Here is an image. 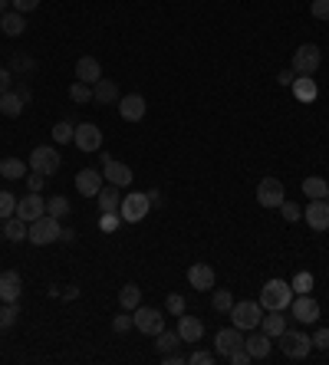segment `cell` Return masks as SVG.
<instances>
[{
    "label": "cell",
    "mask_w": 329,
    "mask_h": 365,
    "mask_svg": "<svg viewBox=\"0 0 329 365\" xmlns=\"http://www.w3.org/2000/svg\"><path fill=\"white\" fill-rule=\"evenodd\" d=\"M60 234H63V227H60V217L43 214V217H37V221H30L26 240H30L33 247H47V244H53V240H60Z\"/></svg>",
    "instance_id": "1"
},
{
    "label": "cell",
    "mask_w": 329,
    "mask_h": 365,
    "mask_svg": "<svg viewBox=\"0 0 329 365\" xmlns=\"http://www.w3.org/2000/svg\"><path fill=\"white\" fill-rule=\"evenodd\" d=\"M293 303V287L287 280H267L260 290V306L264 309H290Z\"/></svg>",
    "instance_id": "2"
},
{
    "label": "cell",
    "mask_w": 329,
    "mask_h": 365,
    "mask_svg": "<svg viewBox=\"0 0 329 365\" xmlns=\"http://www.w3.org/2000/svg\"><path fill=\"white\" fill-rule=\"evenodd\" d=\"M149 211H152V201H149L145 191H128L126 198H122V204H119V217H122L126 224H139V221H145Z\"/></svg>",
    "instance_id": "3"
},
{
    "label": "cell",
    "mask_w": 329,
    "mask_h": 365,
    "mask_svg": "<svg viewBox=\"0 0 329 365\" xmlns=\"http://www.w3.org/2000/svg\"><path fill=\"white\" fill-rule=\"evenodd\" d=\"M280 339V353L287 355V359H306L310 355V349H313V339L306 336V332H296V329H283L277 336Z\"/></svg>",
    "instance_id": "4"
},
{
    "label": "cell",
    "mask_w": 329,
    "mask_h": 365,
    "mask_svg": "<svg viewBox=\"0 0 329 365\" xmlns=\"http://www.w3.org/2000/svg\"><path fill=\"white\" fill-rule=\"evenodd\" d=\"M260 316H264V306L253 300H244V303H234L230 306V323L244 332H253V329L260 326Z\"/></svg>",
    "instance_id": "5"
},
{
    "label": "cell",
    "mask_w": 329,
    "mask_h": 365,
    "mask_svg": "<svg viewBox=\"0 0 329 365\" xmlns=\"http://www.w3.org/2000/svg\"><path fill=\"white\" fill-rule=\"evenodd\" d=\"M30 168L40 171L43 178H50V175H56V171L63 168V158H60V151L53 148V145H37L33 155H30Z\"/></svg>",
    "instance_id": "6"
},
{
    "label": "cell",
    "mask_w": 329,
    "mask_h": 365,
    "mask_svg": "<svg viewBox=\"0 0 329 365\" xmlns=\"http://www.w3.org/2000/svg\"><path fill=\"white\" fill-rule=\"evenodd\" d=\"M319 63H323V53H319L317 43H303V46H296V53H293V73L296 76H313L319 69Z\"/></svg>",
    "instance_id": "7"
},
{
    "label": "cell",
    "mask_w": 329,
    "mask_h": 365,
    "mask_svg": "<svg viewBox=\"0 0 329 365\" xmlns=\"http://www.w3.org/2000/svg\"><path fill=\"white\" fill-rule=\"evenodd\" d=\"M283 201H287V191H283V181H280V178H264V181L257 185V204H260V207L277 211Z\"/></svg>",
    "instance_id": "8"
},
{
    "label": "cell",
    "mask_w": 329,
    "mask_h": 365,
    "mask_svg": "<svg viewBox=\"0 0 329 365\" xmlns=\"http://www.w3.org/2000/svg\"><path fill=\"white\" fill-rule=\"evenodd\" d=\"M132 316H135L139 332H145V336H158L164 329V316H162V309H155V306H139V309H132Z\"/></svg>",
    "instance_id": "9"
},
{
    "label": "cell",
    "mask_w": 329,
    "mask_h": 365,
    "mask_svg": "<svg viewBox=\"0 0 329 365\" xmlns=\"http://www.w3.org/2000/svg\"><path fill=\"white\" fill-rule=\"evenodd\" d=\"M102 178L109 181V185H115V188H126V185H132V168L122 162H115L112 155H102Z\"/></svg>",
    "instance_id": "10"
},
{
    "label": "cell",
    "mask_w": 329,
    "mask_h": 365,
    "mask_svg": "<svg viewBox=\"0 0 329 365\" xmlns=\"http://www.w3.org/2000/svg\"><path fill=\"white\" fill-rule=\"evenodd\" d=\"M73 145H76L79 151H99L102 148V128L96 126V122H83V126H76V132H73Z\"/></svg>",
    "instance_id": "11"
},
{
    "label": "cell",
    "mask_w": 329,
    "mask_h": 365,
    "mask_svg": "<svg viewBox=\"0 0 329 365\" xmlns=\"http://www.w3.org/2000/svg\"><path fill=\"white\" fill-rule=\"evenodd\" d=\"M290 316H296L300 323H317L319 319V303L310 293H296L290 303Z\"/></svg>",
    "instance_id": "12"
},
{
    "label": "cell",
    "mask_w": 329,
    "mask_h": 365,
    "mask_svg": "<svg viewBox=\"0 0 329 365\" xmlns=\"http://www.w3.org/2000/svg\"><path fill=\"white\" fill-rule=\"evenodd\" d=\"M43 214H47V201H43V194H40V191H30L26 198L17 201V217H24L26 224H30V221H37V217H43Z\"/></svg>",
    "instance_id": "13"
},
{
    "label": "cell",
    "mask_w": 329,
    "mask_h": 365,
    "mask_svg": "<svg viewBox=\"0 0 329 365\" xmlns=\"http://www.w3.org/2000/svg\"><path fill=\"white\" fill-rule=\"evenodd\" d=\"M244 346V329L237 326H230V329H217V336H214V353L217 355H224L228 359L234 349H241Z\"/></svg>",
    "instance_id": "14"
},
{
    "label": "cell",
    "mask_w": 329,
    "mask_h": 365,
    "mask_svg": "<svg viewBox=\"0 0 329 365\" xmlns=\"http://www.w3.org/2000/svg\"><path fill=\"white\" fill-rule=\"evenodd\" d=\"M303 217H306V224L313 227L317 234H323V230H329V204L326 198H319V201H310L303 207Z\"/></svg>",
    "instance_id": "15"
},
{
    "label": "cell",
    "mask_w": 329,
    "mask_h": 365,
    "mask_svg": "<svg viewBox=\"0 0 329 365\" xmlns=\"http://www.w3.org/2000/svg\"><path fill=\"white\" fill-rule=\"evenodd\" d=\"M102 185H106V178H102V171H96V168H83V171H76V191L83 194V198H96L102 191Z\"/></svg>",
    "instance_id": "16"
},
{
    "label": "cell",
    "mask_w": 329,
    "mask_h": 365,
    "mask_svg": "<svg viewBox=\"0 0 329 365\" xmlns=\"http://www.w3.org/2000/svg\"><path fill=\"white\" fill-rule=\"evenodd\" d=\"M188 283H191V290H214V266L211 264H191L188 266Z\"/></svg>",
    "instance_id": "17"
},
{
    "label": "cell",
    "mask_w": 329,
    "mask_h": 365,
    "mask_svg": "<svg viewBox=\"0 0 329 365\" xmlns=\"http://www.w3.org/2000/svg\"><path fill=\"white\" fill-rule=\"evenodd\" d=\"M145 109H149V102L142 99L139 92H132V96H122V99H119V115H122L126 122H142V119H145Z\"/></svg>",
    "instance_id": "18"
},
{
    "label": "cell",
    "mask_w": 329,
    "mask_h": 365,
    "mask_svg": "<svg viewBox=\"0 0 329 365\" xmlns=\"http://www.w3.org/2000/svg\"><path fill=\"white\" fill-rule=\"evenodd\" d=\"M20 290H24V280L17 270H3L0 273V300L3 303H17L20 300Z\"/></svg>",
    "instance_id": "19"
},
{
    "label": "cell",
    "mask_w": 329,
    "mask_h": 365,
    "mask_svg": "<svg viewBox=\"0 0 329 365\" xmlns=\"http://www.w3.org/2000/svg\"><path fill=\"white\" fill-rule=\"evenodd\" d=\"M178 336H181V342H198L204 336V323L198 316L181 313L178 316Z\"/></svg>",
    "instance_id": "20"
},
{
    "label": "cell",
    "mask_w": 329,
    "mask_h": 365,
    "mask_svg": "<svg viewBox=\"0 0 329 365\" xmlns=\"http://www.w3.org/2000/svg\"><path fill=\"white\" fill-rule=\"evenodd\" d=\"M76 79L79 83H89V86H96L102 79V66H99V60L96 56H83L76 63Z\"/></svg>",
    "instance_id": "21"
},
{
    "label": "cell",
    "mask_w": 329,
    "mask_h": 365,
    "mask_svg": "<svg viewBox=\"0 0 329 365\" xmlns=\"http://www.w3.org/2000/svg\"><path fill=\"white\" fill-rule=\"evenodd\" d=\"M260 329H264L270 339H277L280 332L287 329V316H283V309H264V316H260Z\"/></svg>",
    "instance_id": "22"
},
{
    "label": "cell",
    "mask_w": 329,
    "mask_h": 365,
    "mask_svg": "<svg viewBox=\"0 0 329 365\" xmlns=\"http://www.w3.org/2000/svg\"><path fill=\"white\" fill-rule=\"evenodd\" d=\"M26 230H30V224H26L24 217H7L3 221V227H0V237L10 240V244H20V240H26Z\"/></svg>",
    "instance_id": "23"
},
{
    "label": "cell",
    "mask_w": 329,
    "mask_h": 365,
    "mask_svg": "<svg viewBox=\"0 0 329 365\" xmlns=\"http://www.w3.org/2000/svg\"><path fill=\"white\" fill-rule=\"evenodd\" d=\"M119 86H115V79H99L96 86H92V102H99V105H112L119 102Z\"/></svg>",
    "instance_id": "24"
},
{
    "label": "cell",
    "mask_w": 329,
    "mask_h": 365,
    "mask_svg": "<svg viewBox=\"0 0 329 365\" xmlns=\"http://www.w3.org/2000/svg\"><path fill=\"white\" fill-rule=\"evenodd\" d=\"M293 96L300 102H317V96H319V86H317V79L313 76H300V79H293Z\"/></svg>",
    "instance_id": "25"
},
{
    "label": "cell",
    "mask_w": 329,
    "mask_h": 365,
    "mask_svg": "<svg viewBox=\"0 0 329 365\" xmlns=\"http://www.w3.org/2000/svg\"><path fill=\"white\" fill-rule=\"evenodd\" d=\"M122 188H115V185H102V191L96 194V201H99V211L102 214H109V211H119V204H122V194H119Z\"/></svg>",
    "instance_id": "26"
},
{
    "label": "cell",
    "mask_w": 329,
    "mask_h": 365,
    "mask_svg": "<svg viewBox=\"0 0 329 365\" xmlns=\"http://www.w3.org/2000/svg\"><path fill=\"white\" fill-rule=\"evenodd\" d=\"M24 96H20V92H17V89H7V92H3V96H0V112L7 115V119H17V115L24 112Z\"/></svg>",
    "instance_id": "27"
},
{
    "label": "cell",
    "mask_w": 329,
    "mask_h": 365,
    "mask_svg": "<svg viewBox=\"0 0 329 365\" xmlns=\"http://www.w3.org/2000/svg\"><path fill=\"white\" fill-rule=\"evenodd\" d=\"M244 346H247V353L253 355V362H260V359L270 355V336H267V332H253V336H247Z\"/></svg>",
    "instance_id": "28"
},
{
    "label": "cell",
    "mask_w": 329,
    "mask_h": 365,
    "mask_svg": "<svg viewBox=\"0 0 329 365\" xmlns=\"http://www.w3.org/2000/svg\"><path fill=\"white\" fill-rule=\"evenodd\" d=\"M0 30H3L7 37H20V33L26 30L24 13H17V10H10V13H0Z\"/></svg>",
    "instance_id": "29"
},
{
    "label": "cell",
    "mask_w": 329,
    "mask_h": 365,
    "mask_svg": "<svg viewBox=\"0 0 329 365\" xmlns=\"http://www.w3.org/2000/svg\"><path fill=\"white\" fill-rule=\"evenodd\" d=\"M119 306H122V309H128V313H132V309H139V306H142L139 283H126V287L119 290Z\"/></svg>",
    "instance_id": "30"
},
{
    "label": "cell",
    "mask_w": 329,
    "mask_h": 365,
    "mask_svg": "<svg viewBox=\"0 0 329 365\" xmlns=\"http://www.w3.org/2000/svg\"><path fill=\"white\" fill-rule=\"evenodd\" d=\"M303 194L310 198V201H319V198H326V194H329V181H326V178L310 175V178L303 181Z\"/></svg>",
    "instance_id": "31"
},
{
    "label": "cell",
    "mask_w": 329,
    "mask_h": 365,
    "mask_svg": "<svg viewBox=\"0 0 329 365\" xmlns=\"http://www.w3.org/2000/svg\"><path fill=\"white\" fill-rule=\"evenodd\" d=\"M0 175L7 181H20V178H26V162L24 158H3L0 162Z\"/></svg>",
    "instance_id": "32"
},
{
    "label": "cell",
    "mask_w": 329,
    "mask_h": 365,
    "mask_svg": "<svg viewBox=\"0 0 329 365\" xmlns=\"http://www.w3.org/2000/svg\"><path fill=\"white\" fill-rule=\"evenodd\" d=\"M178 346H181V336H178V329L175 332H171V329H162V332H158V336H155V349H158V353H175Z\"/></svg>",
    "instance_id": "33"
},
{
    "label": "cell",
    "mask_w": 329,
    "mask_h": 365,
    "mask_svg": "<svg viewBox=\"0 0 329 365\" xmlns=\"http://www.w3.org/2000/svg\"><path fill=\"white\" fill-rule=\"evenodd\" d=\"M7 69H10V73H37V60H33V56H26V53H17Z\"/></svg>",
    "instance_id": "34"
},
{
    "label": "cell",
    "mask_w": 329,
    "mask_h": 365,
    "mask_svg": "<svg viewBox=\"0 0 329 365\" xmlns=\"http://www.w3.org/2000/svg\"><path fill=\"white\" fill-rule=\"evenodd\" d=\"M69 99L76 102V105H86V102H92V86H89V83H73V86H69Z\"/></svg>",
    "instance_id": "35"
},
{
    "label": "cell",
    "mask_w": 329,
    "mask_h": 365,
    "mask_svg": "<svg viewBox=\"0 0 329 365\" xmlns=\"http://www.w3.org/2000/svg\"><path fill=\"white\" fill-rule=\"evenodd\" d=\"M47 214L66 217V214H69V198H63V194H53L50 201H47Z\"/></svg>",
    "instance_id": "36"
},
{
    "label": "cell",
    "mask_w": 329,
    "mask_h": 365,
    "mask_svg": "<svg viewBox=\"0 0 329 365\" xmlns=\"http://www.w3.org/2000/svg\"><path fill=\"white\" fill-rule=\"evenodd\" d=\"M17 316H20V306L17 303H3L0 306V329H10L17 323Z\"/></svg>",
    "instance_id": "37"
},
{
    "label": "cell",
    "mask_w": 329,
    "mask_h": 365,
    "mask_svg": "<svg viewBox=\"0 0 329 365\" xmlns=\"http://www.w3.org/2000/svg\"><path fill=\"white\" fill-rule=\"evenodd\" d=\"M211 306H214L217 313H230V306H234V296H230V290H214V296H211Z\"/></svg>",
    "instance_id": "38"
},
{
    "label": "cell",
    "mask_w": 329,
    "mask_h": 365,
    "mask_svg": "<svg viewBox=\"0 0 329 365\" xmlns=\"http://www.w3.org/2000/svg\"><path fill=\"white\" fill-rule=\"evenodd\" d=\"M313 283H317V280H313V273H306V270H300V273L290 280L293 293H310V290H313Z\"/></svg>",
    "instance_id": "39"
},
{
    "label": "cell",
    "mask_w": 329,
    "mask_h": 365,
    "mask_svg": "<svg viewBox=\"0 0 329 365\" xmlns=\"http://www.w3.org/2000/svg\"><path fill=\"white\" fill-rule=\"evenodd\" d=\"M13 214H17V198L10 191H0V221H7Z\"/></svg>",
    "instance_id": "40"
},
{
    "label": "cell",
    "mask_w": 329,
    "mask_h": 365,
    "mask_svg": "<svg viewBox=\"0 0 329 365\" xmlns=\"http://www.w3.org/2000/svg\"><path fill=\"white\" fill-rule=\"evenodd\" d=\"M132 326H135V316L128 313V309H122L119 316H112V332H119V336H122V332H128Z\"/></svg>",
    "instance_id": "41"
},
{
    "label": "cell",
    "mask_w": 329,
    "mask_h": 365,
    "mask_svg": "<svg viewBox=\"0 0 329 365\" xmlns=\"http://www.w3.org/2000/svg\"><path fill=\"white\" fill-rule=\"evenodd\" d=\"M73 132H76L73 122H56V126H53V139L60 142V145H66V142H73Z\"/></svg>",
    "instance_id": "42"
},
{
    "label": "cell",
    "mask_w": 329,
    "mask_h": 365,
    "mask_svg": "<svg viewBox=\"0 0 329 365\" xmlns=\"http://www.w3.org/2000/svg\"><path fill=\"white\" fill-rule=\"evenodd\" d=\"M280 214H283V221H287V224H296V221L303 217V207H296L293 201H283V204H280Z\"/></svg>",
    "instance_id": "43"
},
{
    "label": "cell",
    "mask_w": 329,
    "mask_h": 365,
    "mask_svg": "<svg viewBox=\"0 0 329 365\" xmlns=\"http://www.w3.org/2000/svg\"><path fill=\"white\" fill-rule=\"evenodd\" d=\"M164 309H168L171 316H181L185 313V296H181V293H171V296L164 300Z\"/></svg>",
    "instance_id": "44"
},
{
    "label": "cell",
    "mask_w": 329,
    "mask_h": 365,
    "mask_svg": "<svg viewBox=\"0 0 329 365\" xmlns=\"http://www.w3.org/2000/svg\"><path fill=\"white\" fill-rule=\"evenodd\" d=\"M228 362H230V365H251L253 355L247 353V346H241V349H234V353L228 355Z\"/></svg>",
    "instance_id": "45"
},
{
    "label": "cell",
    "mask_w": 329,
    "mask_h": 365,
    "mask_svg": "<svg viewBox=\"0 0 329 365\" xmlns=\"http://www.w3.org/2000/svg\"><path fill=\"white\" fill-rule=\"evenodd\" d=\"M119 224H122V217L115 214V211H109V214H102V217H99V227L106 230V234H112V230H115Z\"/></svg>",
    "instance_id": "46"
},
{
    "label": "cell",
    "mask_w": 329,
    "mask_h": 365,
    "mask_svg": "<svg viewBox=\"0 0 329 365\" xmlns=\"http://www.w3.org/2000/svg\"><path fill=\"white\" fill-rule=\"evenodd\" d=\"M191 365H214V353H204V349H194V353L188 355Z\"/></svg>",
    "instance_id": "47"
},
{
    "label": "cell",
    "mask_w": 329,
    "mask_h": 365,
    "mask_svg": "<svg viewBox=\"0 0 329 365\" xmlns=\"http://www.w3.org/2000/svg\"><path fill=\"white\" fill-rule=\"evenodd\" d=\"M310 13H313L317 20H329V0H313V3H310Z\"/></svg>",
    "instance_id": "48"
},
{
    "label": "cell",
    "mask_w": 329,
    "mask_h": 365,
    "mask_svg": "<svg viewBox=\"0 0 329 365\" xmlns=\"http://www.w3.org/2000/svg\"><path fill=\"white\" fill-rule=\"evenodd\" d=\"M17 13H33L40 7V0H10Z\"/></svg>",
    "instance_id": "49"
},
{
    "label": "cell",
    "mask_w": 329,
    "mask_h": 365,
    "mask_svg": "<svg viewBox=\"0 0 329 365\" xmlns=\"http://www.w3.org/2000/svg\"><path fill=\"white\" fill-rule=\"evenodd\" d=\"M313 349H329V326L317 329V336H313Z\"/></svg>",
    "instance_id": "50"
},
{
    "label": "cell",
    "mask_w": 329,
    "mask_h": 365,
    "mask_svg": "<svg viewBox=\"0 0 329 365\" xmlns=\"http://www.w3.org/2000/svg\"><path fill=\"white\" fill-rule=\"evenodd\" d=\"M7 89H13V73L7 66H0V96H3Z\"/></svg>",
    "instance_id": "51"
},
{
    "label": "cell",
    "mask_w": 329,
    "mask_h": 365,
    "mask_svg": "<svg viewBox=\"0 0 329 365\" xmlns=\"http://www.w3.org/2000/svg\"><path fill=\"white\" fill-rule=\"evenodd\" d=\"M26 188H30V191H43V175H40V171H26Z\"/></svg>",
    "instance_id": "52"
},
{
    "label": "cell",
    "mask_w": 329,
    "mask_h": 365,
    "mask_svg": "<svg viewBox=\"0 0 329 365\" xmlns=\"http://www.w3.org/2000/svg\"><path fill=\"white\" fill-rule=\"evenodd\" d=\"M162 359H164V365H181V362H188V355H181L178 349H175V353H164Z\"/></svg>",
    "instance_id": "53"
},
{
    "label": "cell",
    "mask_w": 329,
    "mask_h": 365,
    "mask_svg": "<svg viewBox=\"0 0 329 365\" xmlns=\"http://www.w3.org/2000/svg\"><path fill=\"white\" fill-rule=\"evenodd\" d=\"M293 79H296V73H293V69H283V73H277V83H280V86H287V89L293 86Z\"/></svg>",
    "instance_id": "54"
},
{
    "label": "cell",
    "mask_w": 329,
    "mask_h": 365,
    "mask_svg": "<svg viewBox=\"0 0 329 365\" xmlns=\"http://www.w3.org/2000/svg\"><path fill=\"white\" fill-rule=\"evenodd\" d=\"M145 194H149V201H152V207H162L164 204V194L158 188H152V191H145Z\"/></svg>",
    "instance_id": "55"
},
{
    "label": "cell",
    "mask_w": 329,
    "mask_h": 365,
    "mask_svg": "<svg viewBox=\"0 0 329 365\" xmlns=\"http://www.w3.org/2000/svg\"><path fill=\"white\" fill-rule=\"evenodd\" d=\"M17 92L24 96V102H30V99H33V92H30V86H26V83H20V86H17Z\"/></svg>",
    "instance_id": "56"
},
{
    "label": "cell",
    "mask_w": 329,
    "mask_h": 365,
    "mask_svg": "<svg viewBox=\"0 0 329 365\" xmlns=\"http://www.w3.org/2000/svg\"><path fill=\"white\" fill-rule=\"evenodd\" d=\"M73 237H76V230H69V227H63V234H60V240H66V244H69Z\"/></svg>",
    "instance_id": "57"
},
{
    "label": "cell",
    "mask_w": 329,
    "mask_h": 365,
    "mask_svg": "<svg viewBox=\"0 0 329 365\" xmlns=\"http://www.w3.org/2000/svg\"><path fill=\"white\" fill-rule=\"evenodd\" d=\"M76 296H79V290H76V287H66V293H63V300H76Z\"/></svg>",
    "instance_id": "58"
},
{
    "label": "cell",
    "mask_w": 329,
    "mask_h": 365,
    "mask_svg": "<svg viewBox=\"0 0 329 365\" xmlns=\"http://www.w3.org/2000/svg\"><path fill=\"white\" fill-rule=\"evenodd\" d=\"M7 3H10V0H0V13H7Z\"/></svg>",
    "instance_id": "59"
},
{
    "label": "cell",
    "mask_w": 329,
    "mask_h": 365,
    "mask_svg": "<svg viewBox=\"0 0 329 365\" xmlns=\"http://www.w3.org/2000/svg\"><path fill=\"white\" fill-rule=\"evenodd\" d=\"M326 204H329V194H326Z\"/></svg>",
    "instance_id": "60"
}]
</instances>
